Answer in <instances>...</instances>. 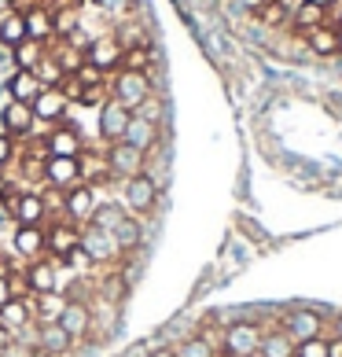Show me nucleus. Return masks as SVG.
I'll use <instances>...</instances> for the list:
<instances>
[{
	"mask_svg": "<svg viewBox=\"0 0 342 357\" xmlns=\"http://www.w3.org/2000/svg\"><path fill=\"white\" fill-rule=\"evenodd\" d=\"M19 0H0V15H8V11H15Z\"/></svg>",
	"mask_w": 342,
	"mask_h": 357,
	"instance_id": "09e8293b",
	"label": "nucleus"
},
{
	"mask_svg": "<svg viewBox=\"0 0 342 357\" xmlns=\"http://www.w3.org/2000/svg\"><path fill=\"white\" fill-rule=\"evenodd\" d=\"M92 4H96V0H92Z\"/></svg>",
	"mask_w": 342,
	"mask_h": 357,
	"instance_id": "13d9d810",
	"label": "nucleus"
},
{
	"mask_svg": "<svg viewBox=\"0 0 342 357\" xmlns=\"http://www.w3.org/2000/svg\"><path fill=\"white\" fill-rule=\"evenodd\" d=\"M30 107H33V118H37V122L63 126V114L70 111V100L63 96V89H41V96H37Z\"/></svg>",
	"mask_w": 342,
	"mask_h": 357,
	"instance_id": "4468645a",
	"label": "nucleus"
},
{
	"mask_svg": "<svg viewBox=\"0 0 342 357\" xmlns=\"http://www.w3.org/2000/svg\"><path fill=\"white\" fill-rule=\"evenodd\" d=\"M41 177H45V188H56V192H70L74 184H85V169H81V158H45L41 162Z\"/></svg>",
	"mask_w": 342,
	"mask_h": 357,
	"instance_id": "20e7f679",
	"label": "nucleus"
},
{
	"mask_svg": "<svg viewBox=\"0 0 342 357\" xmlns=\"http://www.w3.org/2000/svg\"><path fill=\"white\" fill-rule=\"evenodd\" d=\"M283 332L291 335L295 342H306V339H317L324 335V317L317 310H295L291 317H287Z\"/></svg>",
	"mask_w": 342,
	"mask_h": 357,
	"instance_id": "a211bd4d",
	"label": "nucleus"
},
{
	"mask_svg": "<svg viewBox=\"0 0 342 357\" xmlns=\"http://www.w3.org/2000/svg\"><path fill=\"white\" fill-rule=\"evenodd\" d=\"M309 4H317V8H324V11H327V8L335 4V0H309Z\"/></svg>",
	"mask_w": 342,
	"mask_h": 357,
	"instance_id": "603ef678",
	"label": "nucleus"
},
{
	"mask_svg": "<svg viewBox=\"0 0 342 357\" xmlns=\"http://www.w3.org/2000/svg\"><path fill=\"white\" fill-rule=\"evenodd\" d=\"M295 357H327V339H306V342H295Z\"/></svg>",
	"mask_w": 342,
	"mask_h": 357,
	"instance_id": "e433bc0d",
	"label": "nucleus"
},
{
	"mask_svg": "<svg viewBox=\"0 0 342 357\" xmlns=\"http://www.w3.org/2000/svg\"><path fill=\"white\" fill-rule=\"evenodd\" d=\"M37 350H41L45 357H67L74 350V339L63 332L59 321H37Z\"/></svg>",
	"mask_w": 342,
	"mask_h": 357,
	"instance_id": "f8f14e48",
	"label": "nucleus"
},
{
	"mask_svg": "<svg viewBox=\"0 0 342 357\" xmlns=\"http://www.w3.org/2000/svg\"><path fill=\"white\" fill-rule=\"evenodd\" d=\"M125 218H129V210H125L122 203L107 199V203H96V210H92L88 225H92V229H103V232H114V229H118V225H122Z\"/></svg>",
	"mask_w": 342,
	"mask_h": 357,
	"instance_id": "393cba45",
	"label": "nucleus"
},
{
	"mask_svg": "<svg viewBox=\"0 0 342 357\" xmlns=\"http://www.w3.org/2000/svg\"><path fill=\"white\" fill-rule=\"evenodd\" d=\"M265 4H269V0H243V8H251V11H254V15H258V11H261V8H265Z\"/></svg>",
	"mask_w": 342,
	"mask_h": 357,
	"instance_id": "de8ad7c7",
	"label": "nucleus"
},
{
	"mask_svg": "<svg viewBox=\"0 0 342 357\" xmlns=\"http://www.w3.org/2000/svg\"><path fill=\"white\" fill-rule=\"evenodd\" d=\"M26 280H30L33 295H45V291H59V269L52 266V258H37L26 266Z\"/></svg>",
	"mask_w": 342,
	"mask_h": 357,
	"instance_id": "4be33fe9",
	"label": "nucleus"
},
{
	"mask_svg": "<svg viewBox=\"0 0 342 357\" xmlns=\"http://www.w3.org/2000/svg\"><path fill=\"white\" fill-rule=\"evenodd\" d=\"M177 357H221L217 350V342L210 339V335H192V339H184L180 347H173Z\"/></svg>",
	"mask_w": 342,
	"mask_h": 357,
	"instance_id": "473e14b6",
	"label": "nucleus"
},
{
	"mask_svg": "<svg viewBox=\"0 0 342 357\" xmlns=\"http://www.w3.org/2000/svg\"><path fill=\"white\" fill-rule=\"evenodd\" d=\"M151 48L148 45H133V48H125L122 52V70H137V74H151Z\"/></svg>",
	"mask_w": 342,
	"mask_h": 357,
	"instance_id": "72a5a7b5",
	"label": "nucleus"
},
{
	"mask_svg": "<svg viewBox=\"0 0 342 357\" xmlns=\"http://www.w3.org/2000/svg\"><path fill=\"white\" fill-rule=\"evenodd\" d=\"M52 22H56V37H63V41H67V37H74L77 30H81V8L74 4H59V8H52Z\"/></svg>",
	"mask_w": 342,
	"mask_h": 357,
	"instance_id": "a878e982",
	"label": "nucleus"
},
{
	"mask_svg": "<svg viewBox=\"0 0 342 357\" xmlns=\"http://www.w3.org/2000/svg\"><path fill=\"white\" fill-rule=\"evenodd\" d=\"M335 335L342 339V313H339V321H335Z\"/></svg>",
	"mask_w": 342,
	"mask_h": 357,
	"instance_id": "864d4df0",
	"label": "nucleus"
},
{
	"mask_svg": "<svg viewBox=\"0 0 342 357\" xmlns=\"http://www.w3.org/2000/svg\"><path fill=\"white\" fill-rule=\"evenodd\" d=\"M45 151L52 158H81V137L74 126H52V133L45 137Z\"/></svg>",
	"mask_w": 342,
	"mask_h": 357,
	"instance_id": "dca6fc26",
	"label": "nucleus"
},
{
	"mask_svg": "<svg viewBox=\"0 0 342 357\" xmlns=\"http://www.w3.org/2000/svg\"><path fill=\"white\" fill-rule=\"evenodd\" d=\"M129 118H133V111H125L118 100L107 96L100 103V137L107 144H118L125 137V129H129Z\"/></svg>",
	"mask_w": 342,
	"mask_h": 357,
	"instance_id": "9b49d317",
	"label": "nucleus"
},
{
	"mask_svg": "<svg viewBox=\"0 0 342 357\" xmlns=\"http://www.w3.org/2000/svg\"><path fill=\"white\" fill-rule=\"evenodd\" d=\"M33 298H11L4 310H0V324L8 328L11 335H19L22 328H33L37 321H33Z\"/></svg>",
	"mask_w": 342,
	"mask_h": 357,
	"instance_id": "412c9836",
	"label": "nucleus"
},
{
	"mask_svg": "<svg viewBox=\"0 0 342 357\" xmlns=\"http://www.w3.org/2000/svg\"><path fill=\"white\" fill-rule=\"evenodd\" d=\"M327 357H342V339H327Z\"/></svg>",
	"mask_w": 342,
	"mask_h": 357,
	"instance_id": "a18cd8bd",
	"label": "nucleus"
},
{
	"mask_svg": "<svg viewBox=\"0 0 342 357\" xmlns=\"http://www.w3.org/2000/svg\"><path fill=\"white\" fill-rule=\"evenodd\" d=\"M148 357H177V354H173V347H155V350H148Z\"/></svg>",
	"mask_w": 342,
	"mask_h": 357,
	"instance_id": "49530a36",
	"label": "nucleus"
},
{
	"mask_svg": "<svg viewBox=\"0 0 342 357\" xmlns=\"http://www.w3.org/2000/svg\"><path fill=\"white\" fill-rule=\"evenodd\" d=\"M56 321L63 324V332H67L74 342H81V339H88L92 335V306L85 298H67V306H63V313L56 317Z\"/></svg>",
	"mask_w": 342,
	"mask_h": 357,
	"instance_id": "1a4fd4ad",
	"label": "nucleus"
},
{
	"mask_svg": "<svg viewBox=\"0 0 342 357\" xmlns=\"http://www.w3.org/2000/svg\"><path fill=\"white\" fill-rule=\"evenodd\" d=\"M122 140L133 144L137 151L151 155L155 144H159V122H151V118H143V114H133V118H129V129H125Z\"/></svg>",
	"mask_w": 342,
	"mask_h": 357,
	"instance_id": "6ab92c4d",
	"label": "nucleus"
},
{
	"mask_svg": "<svg viewBox=\"0 0 342 357\" xmlns=\"http://www.w3.org/2000/svg\"><path fill=\"white\" fill-rule=\"evenodd\" d=\"M96 4L107 11V15H114V19H122V15L133 11V0H96Z\"/></svg>",
	"mask_w": 342,
	"mask_h": 357,
	"instance_id": "ea45409f",
	"label": "nucleus"
},
{
	"mask_svg": "<svg viewBox=\"0 0 342 357\" xmlns=\"http://www.w3.org/2000/svg\"><path fill=\"white\" fill-rule=\"evenodd\" d=\"M22 41H26L22 11H8V15H0V45H4V48H19Z\"/></svg>",
	"mask_w": 342,
	"mask_h": 357,
	"instance_id": "c756f323",
	"label": "nucleus"
},
{
	"mask_svg": "<svg viewBox=\"0 0 342 357\" xmlns=\"http://www.w3.org/2000/svg\"><path fill=\"white\" fill-rule=\"evenodd\" d=\"M11 339H15V335H11V332H8V328H4V324H0V350H4V347H8V342H11Z\"/></svg>",
	"mask_w": 342,
	"mask_h": 357,
	"instance_id": "8fccbe9b",
	"label": "nucleus"
},
{
	"mask_svg": "<svg viewBox=\"0 0 342 357\" xmlns=\"http://www.w3.org/2000/svg\"><path fill=\"white\" fill-rule=\"evenodd\" d=\"M70 77H77V82H81L85 89H100V85H107V74H100L96 67H92V63H81V67H77V74H70Z\"/></svg>",
	"mask_w": 342,
	"mask_h": 357,
	"instance_id": "c9c22d12",
	"label": "nucleus"
},
{
	"mask_svg": "<svg viewBox=\"0 0 342 357\" xmlns=\"http://www.w3.org/2000/svg\"><path fill=\"white\" fill-rule=\"evenodd\" d=\"M67 306V295H59V291H45V295H33V313L37 321H56Z\"/></svg>",
	"mask_w": 342,
	"mask_h": 357,
	"instance_id": "2f4dec72",
	"label": "nucleus"
},
{
	"mask_svg": "<svg viewBox=\"0 0 342 357\" xmlns=\"http://www.w3.org/2000/svg\"><path fill=\"white\" fill-rule=\"evenodd\" d=\"M107 96L118 100L125 111H140L151 100V74H137V70H118L114 82L107 85Z\"/></svg>",
	"mask_w": 342,
	"mask_h": 357,
	"instance_id": "f257e3e1",
	"label": "nucleus"
},
{
	"mask_svg": "<svg viewBox=\"0 0 342 357\" xmlns=\"http://www.w3.org/2000/svg\"><path fill=\"white\" fill-rule=\"evenodd\" d=\"M81 250L88 255L92 266H114V261L122 258L114 236L103 232V229H92V225H81Z\"/></svg>",
	"mask_w": 342,
	"mask_h": 357,
	"instance_id": "0eeeda50",
	"label": "nucleus"
},
{
	"mask_svg": "<svg viewBox=\"0 0 342 357\" xmlns=\"http://www.w3.org/2000/svg\"><path fill=\"white\" fill-rule=\"evenodd\" d=\"M4 89H8V96L15 100V103H33L37 96H41V89H45V85L37 82V74H33V70H15V74L8 77V85H4Z\"/></svg>",
	"mask_w": 342,
	"mask_h": 357,
	"instance_id": "5701e85b",
	"label": "nucleus"
},
{
	"mask_svg": "<svg viewBox=\"0 0 342 357\" xmlns=\"http://www.w3.org/2000/svg\"><path fill=\"white\" fill-rule=\"evenodd\" d=\"M15 250L26 258V261H37L48 255V232L45 225H15Z\"/></svg>",
	"mask_w": 342,
	"mask_h": 357,
	"instance_id": "2eb2a0df",
	"label": "nucleus"
},
{
	"mask_svg": "<svg viewBox=\"0 0 342 357\" xmlns=\"http://www.w3.org/2000/svg\"><path fill=\"white\" fill-rule=\"evenodd\" d=\"M11 158H15V140H11L8 133H0V169L11 166Z\"/></svg>",
	"mask_w": 342,
	"mask_h": 357,
	"instance_id": "79ce46f5",
	"label": "nucleus"
},
{
	"mask_svg": "<svg viewBox=\"0 0 342 357\" xmlns=\"http://www.w3.org/2000/svg\"><path fill=\"white\" fill-rule=\"evenodd\" d=\"M143 162H148V155L137 151L133 144H125V140L107 144V174H111V177L129 181V177L143 174Z\"/></svg>",
	"mask_w": 342,
	"mask_h": 357,
	"instance_id": "423d86ee",
	"label": "nucleus"
},
{
	"mask_svg": "<svg viewBox=\"0 0 342 357\" xmlns=\"http://www.w3.org/2000/svg\"><path fill=\"white\" fill-rule=\"evenodd\" d=\"M129 357H148V347H133V350H129Z\"/></svg>",
	"mask_w": 342,
	"mask_h": 357,
	"instance_id": "3c124183",
	"label": "nucleus"
},
{
	"mask_svg": "<svg viewBox=\"0 0 342 357\" xmlns=\"http://www.w3.org/2000/svg\"><path fill=\"white\" fill-rule=\"evenodd\" d=\"M339 30H342V15H339Z\"/></svg>",
	"mask_w": 342,
	"mask_h": 357,
	"instance_id": "4d7b16f0",
	"label": "nucleus"
},
{
	"mask_svg": "<svg viewBox=\"0 0 342 357\" xmlns=\"http://www.w3.org/2000/svg\"><path fill=\"white\" fill-rule=\"evenodd\" d=\"M254 357H258V354H254Z\"/></svg>",
	"mask_w": 342,
	"mask_h": 357,
	"instance_id": "bf43d9fd",
	"label": "nucleus"
},
{
	"mask_svg": "<svg viewBox=\"0 0 342 357\" xmlns=\"http://www.w3.org/2000/svg\"><path fill=\"white\" fill-rule=\"evenodd\" d=\"M41 4H70V0H41Z\"/></svg>",
	"mask_w": 342,
	"mask_h": 357,
	"instance_id": "5fc2aeb1",
	"label": "nucleus"
},
{
	"mask_svg": "<svg viewBox=\"0 0 342 357\" xmlns=\"http://www.w3.org/2000/svg\"><path fill=\"white\" fill-rule=\"evenodd\" d=\"M11 298H15V295H11V284H8V273H0V310H4L8 306V302Z\"/></svg>",
	"mask_w": 342,
	"mask_h": 357,
	"instance_id": "c03bdc74",
	"label": "nucleus"
},
{
	"mask_svg": "<svg viewBox=\"0 0 342 357\" xmlns=\"http://www.w3.org/2000/svg\"><path fill=\"white\" fill-rule=\"evenodd\" d=\"M45 232H48V258L52 261H67L70 250L81 247V225L56 221V225H45Z\"/></svg>",
	"mask_w": 342,
	"mask_h": 357,
	"instance_id": "9d476101",
	"label": "nucleus"
},
{
	"mask_svg": "<svg viewBox=\"0 0 342 357\" xmlns=\"http://www.w3.org/2000/svg\"><path fill=\"white\" fill-rule=\"evenodd\" d=\"M33 74H37V82H41L45 89H59V85H63V77H67V74H63V67L56 63V56H45V59H41V67H37Z\"/></svg>",
	"mask_w": 342,
	"mask_h": 357,
	"instance_id": "f704fd0d",
	"label": "nucleus"
},
{
	"mask_svg": "<svg viewBox=\"0 0 342 357\" xmlns=\"http://www.w3.org/2000/svg\"><path fill=\"white\" fill-rule=\"evenodd\" d=\"M155 203H159V181H155L148 169H143V174H137V177H129V181H122V206H125L133 218L151 214Z\"/></svg>",
	"mask_w": 342,
	"mask_h": 357,
	"instance_id": "7ed1b4c3",
	"label": "nucleus"
},
{
	"mask_svg": "<svg viewBox=\"0 0 342 357\" xmlns=\"http://www.w3.org/2000/svg\"><path fill=\"white\" fill-rule=\"evenodd\" d=\"M258 357H295V339L276 328V332H265L261 335V347H258Z\"/></svg>",
	"mask_w": 342,
	"mask_h": 357,
	"instance_id": "bb28decb",
	"label": "nucleus"
},
{
	"mask_svg": "<svg viewBox=\"0 0 342 357\" xmlns=\"http://www.w3.org/2000/svg\"><path fill=\"white\" fill-rule=\"evenodd\" d=\"M96 188L85 181V184H74L70 192H63V218L70 225H88L92 210H96Z\"/></svg>",
	"mask_w": 342,
	"mask_h": 357,
	"instance_id": "6e6552de",
	"label": "nucleus"
},
{
	"mask_svg": "<svg viewBox=\"0 0 342 357\" xmlns=\"http://www.w3.org/2000/svg\"><path fill=\"white\" fill-rule=\"evenodd\" d=\"M0 126H4V133H8L11 140L30 137V133H33V126H37L33 107H30V103H15V100H8V103H4V111H0Z\"/></svg>",
	"mask_w": 342,
	"mask_h": 357,
	"instance_id": "ddd939ff",
	"label": "nucleus"
},
{
	"mask_svg": "<svg viewBox=\"0 0 342 357\" xmlns=\"http://www.w3.org/2000/svg\"><path fill=\"white\" fill-rule=\"evenodd\" d=\"M15 225H48L52 210L45 203V192H22L19 195V206H15Z\"/></svg>",
	"mask_w": 342,
	"mask_h": 357,
	"instance_id": "aec40b11",
	"label": "nucleus"
},
{
	"mask_svg": "<svg viewBox=\"0 0 342 357\" xmlns=\"http://www.w3.org/2000/svg\"><path fill=\"white\" fill-rule=\"evenodd\" d=\"M48 56L45 52V45L41 41H30V37H26V41L19 45V48H11V59H15V70H37L41 67V59Z\"/></svg>",
	"mask_w": 342,
	"mask_h": 357,
	"instance_id": "c85d7f7f",
	"label": "nucleus"
},
{
	"mask_svg": "<svg viewBox=\"0 0 342 357\" xmlns=\"http://www.w3.org/2000/svg\"><path fill=\"white\" fill-rule=\"evenodd\" d=\"M261 335H265V328L258 321H232L225 324V332H221V354L225 357H254L258 347H261Z\"/></svg>",
	"mask_w": 342,
	"mask_h": 357,
	"instance_id": "f03ea898",
	"label": "nucleus"
},
{
	"mask_svg": "<svg viewBox=\"0 0 342 357\" xmlns=\"http://www.w3.org/2000/svg\"><path fill=\"white\" fill-rule=\"evenodd\" d=\"M339 45H342V30H339Z\"/></svg>",
	"mask_w": 342,
	"mask_h": 357,
	"instance_id": "6e6d98bb",
	"label": "nucleus"
},
{
	"mask_svg": "<svg viewBox=\"0 0 342 357\" xmlns=\"http://www.w3.org/2000/svg\"><path fill=\"white\" fill-rule=\"evenodd\" d=\"M63 266H74V269H92V261H88L85 250L77 247V250H70V255H67V261H63Z\"/></svg>",
	"mask_w": 342,
	"mask_h": 357,
	"instance_id": "37998d69",
	"label": "nucleus"
},
{
	"mask_svg": "<svg viewBox=\"0 0 342 357\" xmlns=\"http://www.w3.org/2000/svg\"><path fill=\"white\" fill-rule=\"evenodd\" d=\"M306 41H309V48H313V56H324V59H332V56H339L342 52V45H339V26H317V30H309L306 33Z\"/></svg>",
	"mask_w": 342,
	"mask_h": 357,
	"instance_id": "b1692460",
	"label": "nucleus"
},
{
	"mask_svg": "<svg viewBox=\"0 0 342 357\" xmlns=\"http://www.w3.org/2000/svg\"><path fill=\"white\" fill-rule=\"evenodd\" d=\"M258 19L265 22V26H280V22L287 19V8H283V0H269V4L258 11Z\"/></svg>",
	"mask_w": 342,
	"mask_h": 357,
	"instance_id": "4c0bfd02",
	"label": "nucleus"
},
{
	"mask_svg": "<svg viewBox=\"0 0 342 357\" xmlns=\"http://www.w3.org/2000/svg\"><path fill=\"white\" fill-rule=\"evenodd\" d=\"M22 22H26V37H30V41L48 45L52 37H56V22H52V8L48 4L22 8Z\"/></svg>",
	"mask_w": 342,
	"mask_h": 357,
	"instance_id": "f3484780",
	"label": "nucleus"
},
{
	"mask_svg": "<svg viewBox=\"0 0 342 357\" xmlns=\"http://www.w3.org/2000/svg\"><path fill=\"white\" fill-rule=\"evenodd\" d=\"M0 357H45L37 347H26V342H19V339H11L4 350H0Z\"/></svg>",
	"mask_w": 342,
	"mask_h": 357,
	"instance_id": "58836bf2",
	"label": "nucleus"
},
{
	"mask_svg": "<svg viewBox=\"0 0 342 357\" xmlns=\"http://www.w3.org/2000/svg\"><path fill=\"white\" fill-rule=\"evenodd\" d=\"M327 22V11L324 8H317V4H309V0H302V4L295 8V30L306 37L309 30H317V26H324Z\"/></svg>",
	"mask_w": 342,
	"mask_h": 357,
	"instance_id": "7c9ffc66",
	"label": "nucleus"
},
{
	"mask_svg": "<svg viewBox=\"0 0 342 357\" xmlns=\"http://www.w3.org/2000/svg\"><path fill=\"white\" fill-rule=\"evenodd\" d=\"M19 188H15V184H4V188H0V203H4V210H8V214H15V206H19Z\"/></svg>",
	"mask_w": 342,
	"mask_h": 357,
	"instance_id": "a19ab883",
	"label": "nucleus"
},
{
	"mask_svg": "<svg viewBox=\"0 0 342 357\" xmlns=\"http://www.w3.org/2000/svg\"><path fill=\"white\" fill-rule=\"evenodd\" d=\"M111 236H114L118 250H122V255H129V250H137V247H140V240H143V225H140V218L129 214V218H125L122 225H118V229H114Z\"/></svg>",
	"mask_w": 342,
	"mask_h": 357,
	"instance_id": "cd10ccee",
	"label": "nucleus"
},
{
	"mask_svg": "<svg viewBox=\"0 0 342 357\" xmlns=\"http://www.w3.org/2000/svg\"><path fill=\"white\" fill-rule=\"evenodd\" d=\"M122 41H118L114 33H100L92 37L88 48H85V63H92L100 74H118L122 70Z\"/></svg>",
	"mask_w": 342,
	"mask_h": 357,
	"instance_id": "39448f33",
	"label": "nucleus"
}]
</instances>
